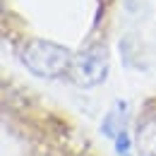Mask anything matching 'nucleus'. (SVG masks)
<instances>
[{"instance_id": "1", "label": "nucleus", "mask_w": 156, "mask_h": 156, "mask_svg": "<svg viewBox=\"0 0 156 156\" xmlns=\"http://www.w3.org/2000/svg\"><path fill=\"white\" fill-rule=\"evenodd\" d=\"M72 53L53 41H29L24 48H22V62L39 77L46 79H55L65 72H70V65H72Z\"/></svg>"}, {"instance_id": "2", "label": "nucleus", "mask_w": 156, "mask_h": 156, "mask_svg": "<svg viewBox=\"0 0 156 156\" xmlns=\"http://www.w3.org/2000/svg\"><path fill=\"white\" fill-rule=\"evenodd\" d=\"M67 75L77 87H84V89L101 84L108 75V53H106V48L94 46V48H87V51L77 53L72 58Z\"/></svg>"}, {"instance_id": "4", "label": "nucleus", "mask_w": 156, "mask_h": 156, "mask_svg": "<svg viewBox=\"0 0 156 156\" xmlns=\"http://www.w3.org/2000/svg\"><path fill=\"white\" fill-rule=\"evenodd\" d=\"M115 151L120 156H130V137H127V130H122L115 137Z\"/></svg>"}, {"instance_id": "3", "label": "nucleus", "mask_w": 156, "mask_h": 156, "mask_svg": "<svg viewBox=\"0 0 156 156\" xmlns=\"http://www.w3.org/2000/svg\"><path fill=\"white\" fill-rule=\"evenodd\" d=\"M137 147L142 156H156V115L149 118L139 132H137Z\"/></svg>"}]
</instances>
